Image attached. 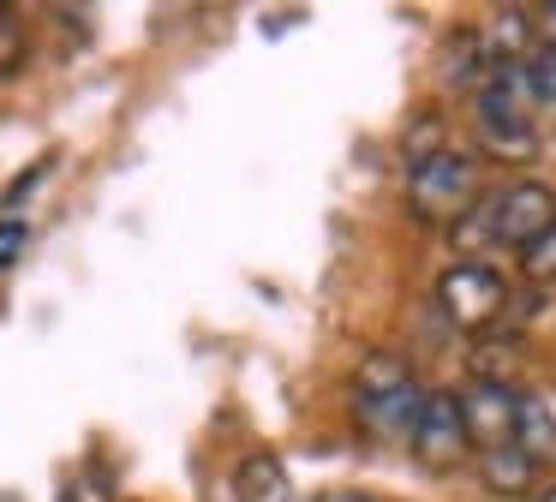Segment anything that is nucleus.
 Returning <instances> with one entry per match:
<instances>
[{
	"label": "nucleus",
	"instance_id": "1",
	"mask_svg": "<svg viewBox=\"0 0 556 502\" xmlns=\"http://www.w3.org/2000/svg\"><path fill=\"white\" fill-rule=\"evenodd\" d=\"M472 191H479V155L467 150H431L425 162H413L407 179V210L419 222H448L472 210Z\"/></svg>",
	"mask_w": 556,
	"mask_h": 502
},
{
	"label": "nucleus",
	"instance_id": "2",
	"mask_svg": "<svg viewBox=\"0 0 556 502\" xmlns=\"http://www.w3.org/2000/svg\"><path fill=\"white\" fill-rule=\"evenodd\" d=\"M527 90H520V72L515 60H496V72L479 84V138L484 150L496 155H532L539 131H532V114H527Z\"/></svg>",
	"mask_w": 556,
	"mask_h": 502
},
{
	"label": "nucleus",
	"instance_id": "3",
	"mask_svg": "<svg viewBox=\"0 0 556 502\" xmlns=\"http://www.w3.org/2000/svg\"><path fill=\"white\" fill-rule=\"evenodd\" d=\"M425 394L413 389V377L401 371V359L377 353L359 371V418L371 437H413V418H419Z\"/></svg>",
	"mask_w": 556,
	"mask_h": 502
},
{
	"label": "nucleus",
	"instance_id": "4",
	"mask_svg": "<svg viewBox=\"0 0 556 502\" xmlns=\"http://www.w3.org/2000/svg\"><path fill=\"white\" fill-rule=\"evenodd\" d=\"M437 305H443V317L455 323V329H484V323L503 317L508 281L491 263H455V269H443V281H437Z\"/></svg>",
	"mask_w": 556,
	"mask_h": 502
},
{
	"label": "nucleus",
	"instance_id": "5",
	"mask_svg": "<svg viewBox=\"0 0 556 502\" xmlns=\"http://www.w3.org/2000/svg\"><path fill=\"white\" fill-rule=\"evenodd\" d=\"M556 222V191L544 179H515L491 198V246H532Z\"/></svg>",
	"mask_w": 556,
	"mask_h": 502
},
{
	"label": "nucleus",
	"instance_id": "6",
	"mask_svg": "<svg viewBox=\"0 0 556 502\" xmlns=\"http://www.w3.org/2000/svg\"><path fill=\"white\" fill-rule=\"evenodd\" d=\"M407 442H413V454H419L425 466H455L460 454L472 449L467 418H460V394H425Z\"/></svg>",
	"mask_w": 556,
	"mask_h": 502
},
{
	"label": "nucleus",
	"instance_id": "7",
	"mask_svg": "<svg viewBox=\"0 0 556 502\" xmlns=\"http://www.w3.org/2000/svg\"><path fill=\"white\" fill-rule=\"evenodd\" d=\"M515 406L520 394H508L503 382H472L460 394V418H467V437L479 449H496V442H515Z\"/></svg>",
	"mask_w": 556,
	"mask_h": 502
},
{
	"label": "nucleus",
	"instance_id": "8",
	"mask_svg": "<svg viewBox=\"0 0 556 502\" xmlns=\"http://www.w3.org/2000/svg\"><path fill=\"white\" fill-rule=\"evenodd\" d=\"M479 478L496 497H520V490H532V478H539V461H532L527 449H515V442H496V449H479Z\"/></svg>",
	"mask_w": 556,
	"mask_h": 502
},
{
	"label": "nucleus",
	"instance_id": "9",
	"mask_svg": "<svg viewBox=\"0 0 556 502\" xmlns=\"http://www.w3.org/2000/svg\"><path fill=\"white\" fill-rule=\"evenodd\" d=\"M233 497L240 502H288V473L276 454H245L233 473Z\"/></svg>",
	"mask_w": 556,
	"mask_h": 502
},
{
	"label": "nucleus",
	"instance_id": "10",
	"mask_svg": "<svg viewBox=\"0 0 556 502\" xmlns=\"http://www.w3.org/2000/svg\"><path fill=\"white\" fill-rule=\"evenodd\" d=\"M515 449H527L532 461H551L556 454V413L539 394H520V406H515Z\"/></svg>",
	"mask_w": 556,
	"mask_h": 502
},
{
	"label": "nucleus",
	"instance_id": "11",
	"mask_svg": "<svg viewBox=\"0 0 556 502\" xmlns=\"http://www.w3.org/2000/svg\"><path fill=\"white\" fill-rule=\"evenodd\" d=\"M515 72H520V90H527V102H544L551 108L556 102V48H527V54L515 60Z\"/></svg>",
	"mask_w": 556,
	"mask_h": 502
},
{
	"label": "nucleus",
	"instance_id": "12",
	"mask_svg": "<svg viewBox=\"0 0 556 502\" xmlns=\"http://www.w3.org/2000/svg\"><path fill=\"white\" fill-rule=\"evenodd\" d=\"M448 239H455V251H460V258H472V251H484V246H491V198H479V203H472V210L460 215L455 227H448Z\"/></svg>",
	"mask_w": 556,
	"mask_h": 502
},
{
	"label": "nucleus",
	"instance_id": "13",
	"mask_svg": "<svg viewBox=\"0 0 556 502\" xmlns=\"http://www.w3.org/2000/svg\"><path fill=\"white\" fill-rule=\"evenodd\" d=\"M18 66H25V24H18V12L0 0V78H13Z\"/></svg>",
	"mask_w": 556,
	"mask_h": 502
},
{
	"label": "nucleus",
	"instance_id": "14",
	"mask_svg": "<svg viewBox=\"0 0 556 502\" xmlns=\"http://www.w3.org/2000/svg\"><path fill=\"white\" fill-rule=\"evenodd\" d=\"M520 269H527L532 281H556V222L544 227L532 246H520Z\"/></svg>",
	"mask_w": 556,
	"mask_h": 502
},
{
	"label": "nucleus",
	"instance_id": "15",
	"mask_svg": "<svg viewBox=\"0 0 556 502\" xmlns=\"http://www.w3.org/2000/svg\"><path fill=\"white\" fill-rule=\"evenodd\" d=\"M25 251V222H0V269Z\"/></svg>",
	"mask_w": 556,
	"mask_h": 502
},
{
	"label": "nucleus",
	"instance_id": "16",
	"mask_svg": "<svg viewBox=\"0 0 556 502\" xmlns=\"http://www.w3.org/2000/svg\"><path fill=\"white\" fill-rule=\"evenodd\" d=\"M539 36H544V48H556V0L539 12Z\"/></svg>",
	"mask_w": 556,
	"mask_h": 502
},
{
	"label": "nucleus",
	"instance_id": "17",
	"mask_svg": "<svg viewBox=\"0 0 556 502\" xmlns=\"http://www.w3.org/2000/svg\"><path fill=\"white\" fill-rule=\"evenodd\" d=\"M329 502H365V497H329Z\"/></svg>",
	"mask_w": 556,
	"mask_h": 502
},
{
	"label": "nucleus",
	"instance_id": "18",
	"mask_svg": "<svg viewBox=\"0 0 556 502\" xmlns=\"http://www.w3.org/2000/svg\"><path fill=\"white\" fill-rule=\"evenodd\" d=\"M539 502H556V490H544V497H539Z\"/></svg>",
	"mask_w": 556,
	"mask_h": 502
}]
</instances>
